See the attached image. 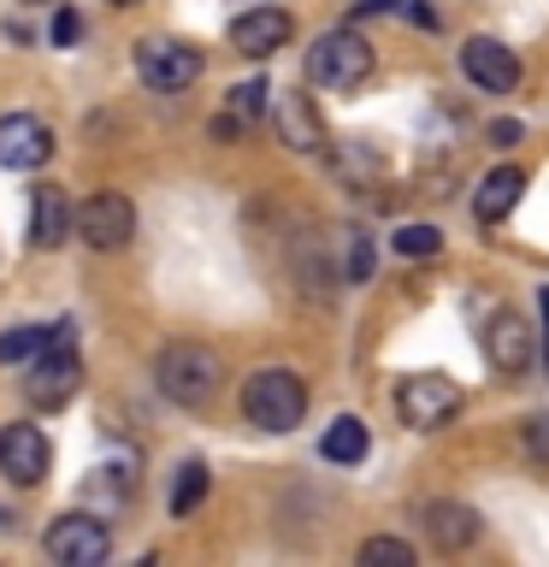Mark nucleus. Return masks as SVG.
<instances>
[{
	"label": "nucleus",
	"instance_id": "1",
	"mask_svg": "<svg viewBox=\"0 0 549 567\" xmlns=\"http://www.w3.org/2000/svg\"><path fill=\"white\" fill-rule=\"evenodd\" d=\"M219 379H225V361L207 343H172V349H159V361H154L159 396L177 402V408H207L219 396Z\"/></svg>",
	"mask_w": 549,
	"mask_h": 567
},
{
	"label": "nucleus",
	"instance_id": "2",
	"mask_svg": "<svg viewBox=\"0 0 549 567\" xmlns=\"http://www.w3.org/2000/svg\"><path fill=\"white\" fill-rule=\"evenodd\" d=\"M242 414L260 432H296L301 414H308V384L296 379L290 367H260L255 379L242 384Z\"/></svg>",
	"mask_w": 549,
	"mask_h": 567
},
{
	"label": "nucleus",
	"instance_id": "3",
	"mask_svg": "<svg viewBox=\"0 0 549 567\" xmlns=\"http://www.w3.org/2000/svg\"><path fill=\"white\" fill-rule=\"evenodd\" d=\"M308 78L319 89H361L372 78V48H366V35H354V30H331V35H319L313 53H308Z\"/></svg>",
	"mask_w": 549,
	"mask_h": 567
},
{
	"label": "nucleus",
	"instance_id": "4",
	"mask_svg": "<svg viewBox=\"0 0 549 567\" xmlns=\"http://www.w3.org/2000/svg\"><path fill=\"white\" fill-rule=\"evenodd\" d=\"M396 414L414 432H443L460 414V384L443 379V372H414V379L396 384Z\"/></svg>",
	"mask_w": 549,
	"mask_h": 567
},
{
	"label": "nucleus",
	"instance_id": "5",
	"mask_svg": "<svg viewBox=\"0 0 549 567\" xmlns=\"http://www.w3.org/2000/svg\"><path fill=\"white\" fill-rule=\"evenodd\" d=\"M71 230H77L95 255H118V248L136 237V207L124 202L118 189H95L77 213H71Z\"/></svg>",
	"mask_w": 549,
	"mask_h": 567
},
{
	"label": "nucleus",
	"instance_id": "6",
	"mask_svg": "<svg viewBox=\"0 0 549 567\" xmlns=\"http://www.w3.org/2000/svg\"><path fill=\"white\" fill-rule=\"evenodd\" d=\"M136 78L159 89V95H177V89L201 78V53L177 42V35H148V42H136Z\"/></svg>",
	"mask_w": 549,
	"mask_h": 567
},
{
	"label": "nucleus",
	"instance_id": "7",
	"mask_svg": "<svg viewBox=\"0 0 549 567\" xmlns=\"http://www.w3.org/2000/svg\"><path fill=\"white\" fill-rule=\"evenodd\" d=\"M77 384H83V361H77V349H71V343L42 349L30 361V372H24L30 408H65L71 396H77Z\"/></svg>",
	"mask_w": 549,
	"mask_h": 567
},
{
	"label": "nucleus",
	"instance_id": "8",
	"mask_svg": "<svg viewBox=\"0 0 549 567\" xmlns=\"http://www.w3.org/2000/svg\"><path fill=\"white\" fill-rule=\"evenodd\" d=\"M42 544L60 567H95V561H106V549H113V532H106L95 514H65V520L48 526Z\"/></svg>",
	"mask_w": 549,
	"mask_h": 567
},
{
	"label": "nucleus",
	"instance_id": "9",
	"mask_svg": "<svg viewBox=\"0 0 549 567\" xmlns=\"http://www.w3.org/2000/svg\"><path fill=\"white\" fill-rule=\"evenodd\" d=\"M53 154V131L35 113H7L0 118V166L7 172H35Z\"/></svg>",
	"mask_w": 549,
	"mask_h": 567
},
{
	"label": "nucleus",
	"instance_id": "10",
	"mask_svg": "<svg viewBox=\"0 0 549 567\" xmlns=\"http://www.w3.org/2000/svg\"><path fill=\"white\" fill-rule=\"evenodd\" d=\"M48 432L42 425H7L0 432V473L12 478V485H42V473H48Z\"/></svg>",
	"mask_w": 549,
	"mask_h": 567
},
{
	"label": "nucleus",
	"instance_id": "11",
	"mask_svg": "<svg viewBox=\"0 0 549 567\" xmlns=\"http://www.w3.org/2000/svg\"><path fill=\"white\" fill-rule=\"evenodd\" d=\"M460 71H467L478 89H490V95H508V89L520 83V60H514V48H503L496 35H473V42L460 48Z\"/></svg>",
	"mask_w": 549,
	"mask_h": 567
},
{
	"label": "nucleus",
	"instance_id": "12",
	"mask_svg": "<svg viewBox=\"0 0 549 567\" xmlns=\"http://www.w3.org/2000/svg\"><path fill=\"white\" fill-rule=\"evenodd\" d=\"M290 12L283 7H255V12H242L237 24H230V48L248 53V60H272V53L290 42Z\"/></svg>",
	"mask_w": 549,
	"mask_h": 567
},
{
	"label": "nucleus",
	"instance_id": "13",
	"mask_svg": "<svg viewBox=\"0 0 549 567\" xmlns=\"http://www.w3.org/2000/svg\"><path fill=\"white\" fill-rule=\"evenodd\" d=\"M71 207L60 184H35L30 189V248H60L71 237Z\"/></svg>",
	"mask_w": 549,
	"mask_h": 567
},
{
	"label": "nucleus",
	"instance_id": "14",
	"mask_svg": "<svg viewBox=\"0 0 549 567\" xmlns=\"http://www.w3.org/2000/svg\"><path fill=\"white\" fill-rule=\"evenodd\" d=\"M272 118H278L283 148H296V154H319V148H325V124H319L308 95H296V89H290V95L272 106Z\"/></svg>",
	"mask_w": 549,
	"mask_h": 567
},
{
	"label": "nucleus",
	"instance_id": "15",
	"mask_svg": "<svg viewBox=\"0 0 549 567\" xmlns=\"http://www.w3.org/2000/svg\"><path fill=\"white\" fill-rule=\"evenodd\" d=\"M485 354H490L503 372H526V367H531V331H526V319L508 313V308L496 313L490 326H485Z\"/></svg>",
	"mask_w": 549,
	"mask_h": 567
},
{
	"label": "nucleus",
	"instance_id": "16",
	"mask_svg": "<svg viewBox=\"0 0 549 567\" xmlns=\"http://www.w3.org/2000/svg\"><path fill=\"white\" fill-rule=\"evenodd\" d=\"M520 195H526V172H520V166H496L485 184H478V195H473L478 225H503L508 213L520 207Z\"/></svg>",
	"mask_w": 549,
	"mask_h": 567
},
{
	"label": "nucleus",
	"instance_id": "17",
	"mask_svg": "<svg viewBox=\"0 0 549 567\" xmlns=\"http://www.w3.org/2000/svg\"><path fill=\"white\" fill-rule=\"evenodd\" d=\"M425 532H432L437 549H467L478 538V514L467 503H432L425 508Z\"/></svg>",
	"mask_w": 549,
	"mask_h": 567
},
{
	"label": "nucleus",
	"instance_id": "18",
	"mask_svg": "<svg viewBox=\"0 0 549 567\" xmlns=\"http://www.w3.org/2000/svg\"><path fill=\"white\" fill-rule=\"evenodd\" d=\"M366 450H372V432H366V420H354V414L331 420V425H325V437H319V455L336 461V467H361Z\"/></svg>",
	"mask_w": 549,
	"mask_h": 567
},
{
	"label": "nucleus",
	"instance_id": "19",
	"mask_svg": "<svg viewBox=\"0 0 549 567\" xmlns=\"http://www.w3.org/2000/svg\"><path fill=\"white\" fill-rule=\"evenodd\" d=\"M53 343H71V326H18L0 337V367H18V361H35L42 349Z\"/></svg>",
	"mask_w": 549,
	"mask_h": 567
},
{
	"label": "nucleus",
	"instance_id": "20",
	"mask_svg": "<svg viewBox=\"0 0 549 567\" xmlns=\"http://www.w3.org/2000/svg\"><path fill=\"white\" fill-rule=\"evenodd\" d=\"M207 461H184V467H177V485H172V514L177 520H189L195 508H201V496H207Z\"/></svg>",
	"mask_w": 549,
	"mask_h": 567
},
{
	"label": "nucleus",
	"instance_id": "21",
	"mask_svg": "<svg viewBox=\"0 0 549 567\" xmlns=\"http://www.w3.org/2000/svg\"><path fill=\"white\" fill-rule=\"evenodd\" d=\"M390 248H396L402 260H425V255H437V248H443V230L437 225H402L396 237H390Z\"/></svg>",
	"mask_w": 549,
	"mask_h": 567
},
{
	"label": "nucleus",
	"instance_id": "22",
	"mask_svg": "<svg viewBox=\"0 0 549 567\" xmlns=\"http://www.w3.org/2000/svg\"><path fill=\"white\" fill-rule=\"evenodd\" d=\"M361 561H366V567H379V561L414 567V544H402V538H366V544H361Z\"/></svg>",
	"mask_w": 549,
	"mask_h": 567
},
{
	"label": "nucleus",
	"instance_id": "23",
	"mask_svg": "<svg viewBox=\"0 0 549 567\" xmlns=\"http://www.w3.org/2000/svg\"><path fill=\"white\" fill-rule=\"evenodd\" d=\"M266 95H272V89H266L260 78H255V83H237V89H230V113H237L242 124L260 118V113H266Z\"/></svg>",
	"mask_w": 549,
	"mask_h": 567
},
{
	"label": "nucleus",
	"instance_id": "24",
	"mask_svg": "<svg viewBox=\"0 0 549 567\" xmlns=\"http://www.w3.org/2000/svg\"><path fill=\"white\" fill-rule=\"evenodd\" d=\"M526 455L538 461V467H549V414H531L526 420Z\"/></svg>",
	"mask_w": 549,
	"mask_h": 567
},
{
	"label": "nucleus",
	"instance_id": "25",
	"mask_svg": "<svg viewBox=\"0 0 549 567\" xmlns=\"http://www.w3.org/2000/svg\"><path fill=\"white\" fill-rule=\"evenodd\" d=\"M366 272H372V243L361 237V230H354V237H349V278L366 284Z\"/></svg>",
	"mask_w": 549,
	"mask_h": 567
},
{
	"label": "nucleus",
	"instance_id": "26",
	"mask_svg": "<svg viewBox=\"0 0 549 567\" xmlns=\"http://www.w3.org/2000/svg\"><path fill=\"white\" fill-rule=\"evenodd\" d=\"M53 42H77V12H60V18H53Z\"/></svg>",
	"mask_w": 549,
	"mask_h": 567
},
{
	"label": "nucleus",
	"instance_id": "27",
	"mask_svg": "<svg viewBox=\"0 0 549 567\" xmlns=\"http://www.w3.org/2000/svg\"><path fill=\"white\" fill-rule=\"evenodd\" d=\"M490 142H496V148H508V142H520V124H514V118H496V124H490Z\"/></svg>",
	"mask_w": 549,
	"mask_h": 567
},
{
	"label": "nucleus",
	"instance_id": "28",
	"mask_svg": "<svg viewBox=\"0 0 549 567\" xmlns=\"http://www.w3.org/2000/svg\"><path fill=\"white\" fill-rule=\"evenodd\" d=\"M538 308H543V367H549V284H543V301H538Z\"/></svg>",
	"mask_w": 549,
	"mask_h": 567
},
{
	"label": "nucleus",
	"instance_id": "29",
	"mask_svg": "<svg viewBox=\"0 0 549 567\" xmlns=\"http://www.w3.org/2000/svg\"><path fill=\"white\" fill-rule=\"evenodd\" d=\"M361 7H390V0H361Z\"/></svg>",
	"mask_w": 549,
	"mask_h": 567
},
{
	"label": "nucleus",
	"instance_id": "30",
	"mask_svg": "<svg viewBox=\"0 0 549 567\" xmlns=\"http://www.w3.org/2000/svg\"><path fill=\"white\" fill-rule=\"evenodd\" d=\"M113 7H136V0H113Z\"/></svg>",
	"mask_w": 549,
	"mask_h": 567
},
{
	"label": "nucleus",
	"instance_id": "31",
	"mask_svg": "<svg viewBox=\"0 0 549 567\" xmlns=\"http://www.w3.org/2000/svg\"><path fill=\"white\" fill-rule=\"evenodd\" d=\"M30 7H48V0H30Z\"/></svg>",
	"mask_w": 549,
	"mask_h": 567
}]
</instances>
